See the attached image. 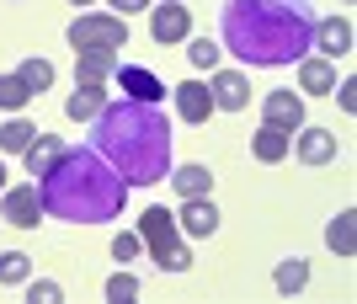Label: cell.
<instances>
[{
  "instance_id": "5bb4252c",
  "label": "cell",
  "mask_w": 357,
  "mask_h": 304,
  "mask_svg": "<svg viewBox=\"0 0 357 304\" xmlns=\"http://www.w3.org/2000/svg\"><path fill=\"white\" fill-rule=\"evenodd\" d=\"M213 107H224V112H240V107L251 102V86H245V75L240 70H213Z\"/></svg>"
},
{
  "instance_id": "1f68e13d",
  "label": "cell",
  "mask_w": 357,
  "mask_h": 304,
  "mask_svg": "<svg viewBox=\"0 0 357 304\" xmlns=\"http://www.w3.org/2000/svg\"><path fill=\"white\" fill-rule=\"evenodd\" d=\"M112 6H118V11H112V16H134V11H144L149 0H112Z\"/></svg>"
},
{
  "instance_id": "d6a6232c",
  "label": "cell",
  "mask_w": 357,
  "mask_h": 304,
  "mask_svg": "<svg viewBox=\"0 0 357 304\" xmlns=\"http://www.w3.org/2000/svg\"><path fill=\"white\" fill-rule=\"evenodd\" d=\"M0 192H6V166H0Z\"/></svg>"
},
{
  "instance_id": "52a82bcc",
  "label": "cell",
  "mask_w": 357,
  "mask_h": 304,
  "mask_svg": "<svg viewBox=\"0 0 357 304\" xmlns=\"http://www.w3.org/2000/svg\"><path fill=\"white\" fill-rule=\"evenodd\" d=\"M149 38H155V43H181V38H192V11H187L181 0H160V6L149 11Z\"/></svg>"
},
{
  "instance_id": "cb8c5ba5",
  "label": "cell",
  "mask_w": 357,
  "mask_h": 304,
  "mask_svg": "<svg viewBox=\"0 0 357 304\" xmlns=\"http://www.w3.org/2000/svg\"><path fill=\"white\" fill-rule=\"evenodd\" d=\"M32 139H38V128H32L27 118H11L6 128H0V150H6V155H22Z\"/></svg>"
},
{
  "instance_id": "d6986e66",
  "label": "cell",
  "mask_w": 357,
  "mask_h": 304,
  "mask_svg": "<svg viewBox=\"0 0 357 304\" xmlns=\"http://www.w3.org/2000/svg\"><path fill=\"white\" fill-rule=\"evenodd\" d=\"M326 245L336 251V257H352V251H357V213H352V208H342L336 219H331Z\"/></svg>"
},
{
  "instance_id": "e0dca14e",
  "label": "cell",
  "mask_w": 357,
  "mask_h": 304,
  "mask_svg": "<svg viewBox=\"0 0 357 304\" xmlns=\"http://www.w3.org/2000/svg\"><path fill=\"white\" fill-rule=\"evenodd\" d=\"M298 160H304V166L336 160V134H331V128H304V134H298Z\"/></svg>"
},
{
  "instance_id": "ac0fdd59",
  "label": "cell",
  "mask_w": 357,
  "mask_h": 304,
  "mask_svg": "<svg viewBox=\"0 0 357 304\" xmlns=\"http://www.w3.org/2000/svg\"><path fill=\"white\" fill-rule=\"evenodd\" d=\"M165 182L176 187L181 198H208V192H213V171H208V166H197V160H192V166H176L171 176H165Z\"/></svg>"
},
{
  "instance_id": "603a6c76",
  "label": "cell",
  "mask_w": 357,
  "mask_h": 304,
  "mask_svg": "<svg viewBox=\"0 0 357 304\" xmlns=\"http://www.w3.org/2000/svg\"><path fill=\"white\" fill-rule=\"evenodd\" d=\"M16 80H22V86H27L32 96H38V91H48V86H54V64L32 54V59H22V64H16Z\"/></svg>"
},
{
  "instance_id": "4fadbf2b",
  "label": "cell",
  "mask_w": 357,
  "mask_h": 304,
  "mask_svg": "<svg viewBox=\"0 0 357 304\" xmlns=\"http://www.w3.org/2000/svg\"><path fill=\"white\" fill-rule=\"evenodd\" d=\"M171 96H176L181 123H208V112H213V91L203 86V80H181Z\"/></svg>"
},
{
  "instance_id": "30bf717a",
  "label": "cell",
  "mask_w": 357,
  "mask_h": 304,
  "mask_svg": "<svg viewBox=\"0 0 357 304\" xmlns=\"http://www.w3.org/2000/svg\"><path fill=\"white\" fill-rule=\"evenodd\" d=\"M261 118L272 123V128H304V96H294V91H267L261 96Z\"/></svg>"
},
{
  "instance_id": "9c48e42d",
  "label": "cell",
  "mask_w": 357,
  "mask_h": 304,
  "mask_svg": "<svg viewBox=\"0 0 357 304\" xmlns=\"http://www.w3.org/2000/svg\"><path fill=\"white\" fill-rule=\"evenodd\" d=\"M118 75V54L112 48H80L75 59V86H107Z\"/></svg>"
},
{
  "instance_id": "83f0119b",
  "label": "cell",
  "mask_w": 357,
  "mask_h": 304,
  "mask_svg": "<svg viewBox=\"0 0 357 304\" xmlns=\"http://www.w3.org/2000/svg\"><path fill=\"white\" fill-rule=\"evenodd\" d=\"M107 299H112V304L139 299V278L134 273H112V278H107Z\"/></svg>"
},
{
  "instance_id": "6da1fadb",
  "label": "cell",
  "mask_w": 357,
  "mask_h": 304,
  "mask_svg": "<svg viewBox=\"0 0 357 304\" xmlns=\"http://www.w3.org/2000/svg\"><path fill=\"white\" fill-rule=\"evenodd\" d=\"M310 38H314L310 0H224L219 48H229L245 64H261V70L298 64L310 54Z\"/></svg>"
},
{
  "instance_id": "ffe728a7",
  "label": "cell",
  "mask_w": 357,
  "mask_h": 304,
  "mask_svg": "<svg viewBox=\"0 0 357 304\" xmlns=\"http://www.w3.org/2000/svg\"><path fill=\"white\" fill-rule=\"evenodd\" d=\"M59 150H64V144H59L54 134H38L27 150H22V160H27V176H43V171L59 160Z\"/></svg>"
},
{
  "instance_id": "ba28073f",
  "label": "cell",
  "mask_w": 357,
  "mask_h": 304,
  "mask_svg": "<svg viewBox=\"0 0 357 304\" xmlns=\"http://www.w3.org/2000/svg\"><path fill=\"white\" fill-rule=\"evenodd\" d=\"M310 48H320V59H347V54H352V22H342V16L314 22Z\"/></svg>"
},
{
  "instance_id": "2e32d148",
  "label": "cell",
  "mask_w": 357,
  "mask_h": 304,
  "mask_svg": "<svg viewBox=\"0 0 357 304\" xmlns=\"http://www.w3.org/2000/svg\"><path fill=\"white\" fill-rule=\"evenodd\" d=\"M298 86L304 91H314V96H331V86H336V59H320V54H304L298 59Z\"/></svg>"
},
{
  "instance_id": "f1b7e54d",
  "label": "cell",
  "mask_w": 357,
  "mask_h": 304,
  "mask_svg": "<svg viewBox=\"0 0 357 304\" xmlns=\"http://www.w3.org/2000/svg\"><path fill=\"white\" fill-rule=\"evenodd\" d=\"M139 251H144V241H139V229H123L118 241H112V257H118V261H134Z\"/></svg>"
},
{
  "instance_id": "3957f363",
  "label": "cell",
  "mask_w": 357,
  "mask_h": 304,
  "mask_svg": "<svg viewBox=\"0 0 357 304\" xmlns=\"http://www.w3.org/2000/svg\"><path fill=\"white\" fill-rule=\"evenodd\" d=\"M38 198H43V213L64 219V225H107V219L123 213L128 182L96 150H70L64 144L59 160L38 176Z\"/></svg>"
},
{
  "instance_id": "4dcf8cb0",
  "label": "cell",
  "mask_w": 357,
  "mask_h": 304,
  "mask_svg": "<svg viewBox=\"0 0 357 304\" xmlns=\"http://www.w3.org/2000/svg\"><path fill=\"white\" fill-rule=\"evenodd\" d=\"M331 96H336L347 112H357V80H342V86H331Z\"/></svg>"
},
{
  "instance_id": "7402d4cb",
  "label": "cell",
  "mask_w": 357,
  "mask_h": 304,
  "mask_svg": "<svg viewBox=\"0 0 357 304\" xmlns=\"http://www.w3.org/2000/svg\"><path fill=\"white\" fill-rule=\"evenodd\" d=\"M272 283H278V294L294 299V294L310 283V261H304V257H283V261H278V273H272Z\"/></svg>"
},
{
  "instance_id": "f546056e",
  "label": "cell",
  "mask_w": 357,
  "mask_h": 304,
  "mask_svg": "<svg viewBox=\"0 0 357 304\" xmlns=\"http://www.w3.org/2000/svg\"><path fill=\"white\" fill-rule=\"evenodd\" d=\"M32 304H59L64 299V289H59V283H48V278H43V283H32Z\"/></svg>"
},
{
  "instance_id": "836d02e7",
  "label": "cell",
  "mask_w": 357,
  "mask_h": 304,
  "mask_svg": "<svg viewBox=\"0 0 357 304\" xmlns=\"http://www.w3.org/2000/svg\"><path fill=\"white\" fill-rule=\"evenodd\" d=\"M70 6H91V0H70Z\"/></svg>"
},
{
  "instance_id": "484cf974",
  "label": "cell",
  "mask_w": 357,
  "mask_h": 304,
  "mask_svg": "<svg viewBox=\"0 0 357 304\" xmlns=\"http://www.w3.org/2000/svg\"><path fill=\"white\" fill-rule=\"evenodd\" d=\"M219 38H192V43H187V59H192V70H213V64H219Z\"/></svg>"
},
{
  "instance_id": "d4e9b609",
  "label": "cell",
  "mask_w": 357,
  "mask_h": 304,
  "mask_svg": "<svg viewBox=\"0 0 357 304\" xmlns=\"http://www.w3.org/2000/svg\"><path fill=\"white\" fill-rule=\"evenodd\" d=\"M32 257L27 251H0V283H27Z\"/></svg>"
},
{
  "instance_id": "5b68a950",
  "label": "cell",
  "mask_w": 357,
  "mask_h": 304,
  "mask_svg": "<svg viewBox=\"0 0 357 304\" xmlns=\"http://www.w3.org/2000/svg\"><path fill=\"white\" fill-rule=\"evenodd\" d=\"M70 48H128V16H112V11H86L70 22Z\"/></svg>"
},
{
  "instance_id": "277c9868",
  "label": "cell",
  "mask_w": 357,
  "mask_h": 304,
  "mask_svg": "<svg viewBox=\"0 0 357 304\" xmlns=\"http://www.w3.org/2000/svg\"><path fill=\"white\" fill-rule=\"evenodd\" d=\"M139 241L149 245V257L160 261L165 273H187V267H192V251L176 241V213L144 208V219H139Z\"/></svg>"
},
{
  "instance_id": "9a60e30c",
  "label": "cell",
  "mask_w": 357,
  "mask_h": 304,
  "mask_svg": "<svg viewBox=\"0 0 357 304\" xmlns=\"http://www.w3.org/2000/svg\"><path fill=\"white\" fill-rule=\"evenodd\" d=\"M288 150H294V134H288V128H272V123H261V128H256L251 155L261 160V166H278V160H283Z\"/></svg>"
},
{
  "instance_id": "8992f818",
  "label": "cell",
  "mask_w": 357,
  "mask_h": 304,
  "mask_svg": "<svg viewBox=\"0 0 357 304\" xmlns=\"http://www.w3.org/2000/svg\"><path fill=\"white\" fill-rule=\"evenodd\" d=\"M0 219H6V225H16V229H38V225H43V198H38V182L6 187V192H0Z\"/></svg>"
},
{
  "instance_id": "44dd1931",
  "label": "cell",
  "mask_w": 357,
  "mask_h": 304,
  "mask_svg": "<svg viewBox=\"0 0 357 304\" xmlns=\"http://www.w3.org/2000/svg\"><path fill=\"white\" fill-rule=\"evenodd\" d=\"M102 107H107V91H102V86H75V96L64 102V112H70L75 123H91Z\"/></svg>"
},
{
  "instance_id": "4316f807",
  "label": "cell",
  "mask_w": 357,
  "mask_h": 304,
  "mask_svg": "<svg viewBox=\"0 0 357 304\" xmlns=\"http://www.w3.org/2000/svg\"><path fill=\"white\" fill-rule=\"evenodd\" d=\"M27 102H32V91L16 80V70H11V75H0V107H6V112H22Z\"/></svg>"
},
{
  "instance_id": "8fae6325",
  "label": "cell",
  "mask_w": 357,
  "mask_h": 304,
  "mask_svg": "<svg viewBox=\"0 0 357 304\" xmlns=\"http://www.w3.org/2000/svg\"><path fill=\"white\" fill-rule=\"evenodd\" d=\"M176 225L192 235V241H208L213 229H219V208H213V198H181V213Z\"/></svg>"
},
{
  "instance_id": "7c38bea8",
  "label": "cell",
  "mask_w": 357,
  "mask_h": 304,
  "mask_svg": "<svg viewBox=\"0 0 357 304\" xmlns=\"http://www.w3.org/2000/svg\"><path fill=\"white\" fill-rule=\"evenodd\" d=\"M112 80H118L123 91H128V102H149V107H155V102L165 96V86L149 75L144 64H118V75H112Z\"/></svg>"
},
{
  "instance_id": "7a4b0ae2",
  "label": "cell",
  "mask_w": 357,
  "mask_h": 304,
  "mask_svg": "<svg viewBox=\"0 0 357 304\" xmlns=\"http://www.w3.org/2000/svg\"><path fill=\"white\" fill-rule=\"evenodd\" d=\"M91 150L128 187H155L171 176V123L149 102H107L91 118Z\"/></svg>"
}]
</instances>
